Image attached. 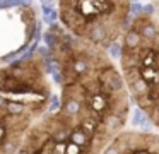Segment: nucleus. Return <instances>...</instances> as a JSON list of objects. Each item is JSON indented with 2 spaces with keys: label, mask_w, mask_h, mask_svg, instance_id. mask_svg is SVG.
Masks as SVG:
<instances>
[{
  "label": "nucleus",
  "mask_w": 159,
  "mask_h": 154,
  "mask_svg": "<svg viewBox=\"0 0 159 154\" xmlns=\"http://www.w3.org/2000/svg\"><path fill=\"white\" fill-rule=\"evenodd\" d=\"M120 70L130 99L159 130V22L140 12L120 38Z\"/></svg>",
  "instance_id": "1"
},
{
  "label": "nucleus",
  "mask_w": 159,
  "mask_h": 154,
  "mask_svg": "<svg viewBox=\"0 0 159 154\" xmlns=\"http://www.w3.org/2000/svg\"><path fill=\"white\" fill-rule=\"evenodd\" d=\"M130 9V0H58V19L74 36L108 50L125 33Z\"/></svg>",
  "instance_id": "2"
},
{
  "label": "nucleus",
  "mask_w": 159,
  "mask_h": 154,
  "mask_svg": "<svg viewBox=\"0 0 159 154\" xmlns=\"http://www.w3.org/2000/svg\"><path fill=\"white\" fill-rule=\"evenodd\" d=\"M103 154H159V133L123 130Z\"/></svg>",
  "instance_id": "3"
},
{
  "label": "nucleus",
  "mask_w": 159,
  "mask_h": 154,
  "mask_svg": "<svg viewBox=\"0 0 159 154\" xmlns=\"http://www.w3.org/2000/svg\"><path fill=\"white\" fill-rule=\"evenodd\" d=\"M154 16L159 22V0H154Z\"/></svg>",
  "instance_id": "4"
},
{
  "label": "nucleus",
  "mask_w": 159,
  "mask_h": 154,
  "mask_svg": "<svg viewBox=\"0 0 159 154\" xmlns=\"http://www.w3.org/2000/svg\"><path fill=\"white\" fill-rule=\"evenodd\" d=\"M21 5H31V0H21Z\"/></svg>",
  "instance_id": "5"
},
{
  "label": "nucleus",
  "mask_w": 159,
  "mask_h": 154,
  "mask_svg": "<svg viewBox=\"0 0 159 154\" xmlns=\"http://www.w3.org/2000/svg\"><path fill=\"white\" fill-rule=\"evenodd\" d=\"M52 2H53V0H41L43 5H52Z\"/></svg>",
  "instance_id": "6"
}]
</instances>
